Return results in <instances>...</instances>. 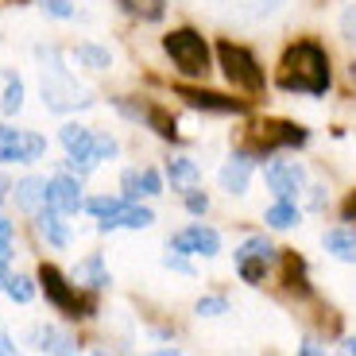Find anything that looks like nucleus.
<instances>
[{
  "mask_svg": "<svg viewBox=\"0 0 356 356\" xmlns=\"http://www.w3.org/2000/svg\"><path fill=\"white\" fill-rule=\"evenodd\" d=\"M330 54L321 51L318 43L302 39L283 51V63H279V89L286 93H310V97H321L330 89Z\"/></svg>",
  "mask_w": 356,
  "mask_h": 356,
  "instance_id": "obj_1",
  "label": "nucleus"
},
{
  "mask_svg": "<svg viewBox=\"0 0 356 356\" xmlns=\"http://www.w3.org/2000/svg\"><path fill=\"white\" fill-rule=\"evenodd\" d=\"M39 58H43V70H39V86H43V105L51 108V113H70V108H86L89 93L74 81L70 66H63V58L54 51H39Z\"/></svg>",
  "mask_w": 356,
  "mask_h": 356,
  "instance_id": "obj_2",
  "label": "nucleus"
},
{
  "mask_svg": "<svg viewBox=\"0 0 356 356\" xmlns=\"http://www.w3.org/2000/svg\"><path fill=\"white\" fill-rule=\"evenodd\" d=\"M39 286H43L47 302H51L58 314H66V318H93V310H97L93 294L78 291V283H70V279L51 264L39 267Z\"/></svg>",
  "mask_w": 356,
  "mask_h": 356,
  "instance_id": "obj_3",
  "label": "nucleus"
},
{
  "mask_svg": "<svg viewBox=\"0 0 356 356\" xmlns=\"http://www.w3.org/2000/svg\"><path fill=\"white\" fill-rule=\"evenodd\" d=\"M163 51L170 54V63L182 78H205L209 74V47L194 27H175L170 35H163Z\"/></svg>",
  "mask_w": 356,
  "mask_h": 356,
  "instance_id": "obj_4",
  "label": "nucleus"
},
{
  "mask_svg": "<svg viewBox=\"0 0 356 356\" xmlns=\"http://www.w3.org/2000/svg\"><path fill=\"white\" fill-rule=\"evenodd\" d=\"M306 143V128L291 124V120H256L244 136V147L252 159H267V155H275L279 147H298Z\"/></svg>",
  "mask_w": 356,
  "mask_h": 356,
  "instance_id": "obj_5",
  "label": "nucleus"
},
{
  "mask_svg": "<svg viewBox=\"0 0 356 356\" xmlns=\"http://www.w3.org/2000/svg\"><path fill=\"white\" fill-rule=\"evenodd\" d=\"M217 58H221L225 78H229L236 89H244V93H264L267 78H264L256 54H252L248 47L232 43V39H221V43H217Z\"/></svg>",
  "mask_w": 356,
  "mask_h": 356,
  "instance_id": "obj_6",
  "label": "nucleus"
},
{
  "mask_svg": "<svg viewBox=\"0 0 356 356\" xmlns=\"http://www.w3.org/2000/svg\"><path fill=\"white\" fill-rule=\"evenodd\" d=\"M47 155V140L27 128L0 124V163H35Z\"/></svg>",
  "mask_w": 356,
  "mask_h": 356,
  "instance_id": "obj_7",
  "label": "nucleus"
},
{
  "mask_svg": "<svg viewBox=\"0 0 356 356\" xmlns=\"http://www.w3.org/2000/svg\"><path fill=\"white\" fill-rule=\"evenodd\" d=\"M275 259V248H271V241L267 236H252V241H244L241 248H236V271H241L244 283L259 286L267 275V264Z\"/></svg>",
  "mask_w": 356,
  "mask_h": 356,
  "instance_id": "obj_8",
  "label": "nucleus"
},
{
  "mask_svg": "<svg viewBox=\"0 0 356 356\" xmlns=\"http://www.w3.org/2000/svg\"><path fill=\"white\" fill-rule=\"evenodd\" d=\"M264 178L267 186L275 190V197H298L306 186V167L294 159H271L264 167Z\"/></svg>",
  "mask_w": 356,
  "mask_h": 356,
  "instance_id": "obj_9",
  "label": "nucleus"
},
{
  "mask_svg": "<svg viewBox=\"0 0 356 356\" xmlns=\"http://www.w3.org/2000/svg\"><path fill=\"white\" fill-rule=\"evenodd\" d=\"M175 97H182L190 108H202V113H244L248 108V101L244 97H225V93H213V89H194V86H178Z\"/></svg>",
  "mask_w": 356,
  "mask_h": 356,
  "instance_id": "obj_10",
  "label": "nucleus"
},
{
  "mask_svg": "<svg viewBox=\"0 0 356 356\" xmlns=\"http://www.w3.org/2000/svg\"><path fill=\"white\" fill-rule=\"evenodd\" d=\"M47 205L51 209H58V213H78L81 205H86V197H81V178L74 175H54L47 178Z\"/></svg>",
  "mask_w": 356,
  "mask_h": 356,
  "instance_id": "obj_11",
  "label": "nucleus"
},
{
  "mask_svg": "<svg viewBox=\"0 0 356 356\" xmlns=\"http://www.w3.org/2000/svg\"><path fill=\"white\" fill-rule=\"evenodd\" d=\"M170 248L182 252V256H217L221 252V236L213 229H205V225H190V229L170 236Z\"/></svg>",
  "mask_w": 356,
  "mask_h": 356,
  "instance_id": "obj_12",
  "label": "nucleus"
},
{
  "mask_svg": "<svg viewBox=\"0 0 356 356\" xmlns=\"http://www.w3.org/2000/svg\"><path fill=\"white\" fill-rule=\"evenodd\" d=\"M120 190H124V197H132V202L155 197V194H163V178H159V170H152V167H132V170L120 175Z\"/></svg>",
  "mask_w": 356,
  "mask_h": 356,
  "instance_id": "obj_13",
  "label": "nucleus"
},
{
  "mask_svg": "<svg viewBox=\"0 0 356 356\" xmlns=\"http://www.w3.org/2000/svg\"><path fill=\"white\" fill-rule=\"evenodd\" d=\"M152 221H155L152 209L128 197V202L120 205V209H116V213L108 217V221H97V229H101V232H113V229H147Z\"/></svg>",
  "mask_w": 356,
  "mask_h": 356,
  "instance_id": "obj_14",
  "label": "nucleus"
},
{
  "mask_svg": "<svg viewBox=\"0 0 356 356\" xmlns=\"http://www.w3.org/2000/svg\"><path fill=\"white\" fill-rule=\"evenodd\" d=\"M252 155L248 152H236L229 163L221 167V190L225 194H244L248 190V178H252Z\"/></svg>",
  "mask_w": 356,
  "mask_h": 356,
  "instance_id": "obj_15",
  "label": "nucleus"
},
{
  "mask_svg": "<svg viewBox=\"0 0 356 356\" xmlns=\"http://www.w3.org/2000/svg\"><path fill=\"white\" fill-rule=\"evenodd\" d=\"M31 345L39 353H78V341L70 333H63L58 325H35L31 330Z\"/></svg>",
  "mask_w": 356,
  "mask_h": 356,
  "instance_id": "obj_16",
  "label": "nucleus"
},
{
  "mask_svg": "<svg viewBox=\"0 0 356 356\" xmlns=\"http://www.w3.org/2000/svg\"><path fill=\"white\" fill-rule=\"evenodd\" d=\"M16 205L24 209V213H39L47 205V178H39V175H27L24 182H16Z\"/></svg>",
  "mask_w": 356,
  "mask_h": 356,
  "instance_id": "obj_17",
  "label": "nucleus"
},
{
  "mask_svg": "<svg viewBox=\"0 0 356 356\" xmlns=\"http://www.w3.org/2000/svg\"><path fill=\"white\" fill-rule=\"evenodd\" d=\"M63 217H66V213H58V209H51V205H43V209L35 213L39 232H43L47 244H54V248H66V244H70V229H66Z\"/></svg>",
  "mask_w": 356,
  "mask_h": 356,
  "instance_id": "obj_18",
  "label": "nucleus"
},
{
  "mask_svg": "<svg viewBox=\"0 0 356 356\" xmlns=\"http://www.w3.org/2000/svg\"><path fill=\"white\" fill-rule=\"evenodd\" d=\"M167 178L175 190H190L197 186V178H202V170H197L194 159H186V155H175V159H167Z\"/></svg>",
  "mask_w": 356,
  "mask_h": 356,
  "instance_id": "obj_19",
  "label": "nucleus"
},
{
  "mask_svg": "<svg viewBox=\"0 0 356 356\" xmlns=\"http://www.w3.org/2000/svg\"><path fill=\"white\" fill-rule=\"evenodd\" d=\"M74 279L78 283H86L89 291H101V286H108V267H105V259L101 256H86L78 264V271H74Z\"/></svg>",
  "mask_w": 356,
  "mask_h": 356,
  "instance_id": "obj_20",
  "label": "nucleus"
},
{
  "mask_svg": "<svg viewBox=\"0 0 356 356\" xmlns=\"http://www.w3.org/2000/svg\"><path fill=\"white\" fill-rule=\"evenodd\" d=\"M283 283H286V291H294V294L310 291V279H306V259L302 256L283 252Z\"/></svg>",
  "mask_w": 356,
  "mask_h": 356,
  "instance_id": "obj_21",
  "label": "nucleus"
},
{
  "mask_svg": "<svg viewBox=\"0 0 356 356\" xmlns=\"http://www.w3.org/2000/svg\"><path fill=\"white\" fill-rule=\"evenodd\" d=\"M325 248H330L341 264H356V232L330 229V232H325Z\"/></svg>",
  "mask_w": 356,
  "mask_h": 356,
  "instance_id": "obj_22",
  "label": "nucleus"
},
{
  "mask_svg": "<svg viewBox=\"0 0 356 356\" xmlns=\"http://www.w3.org/2000/svg\"><path fill=\"white\" fill-rule=\"evenodd\" d=\"M298 217H302V213H298L294 197H279V202L267 209V225H271V229H294Z\"/></svg>",
  "mask_w": 356,
  "mask_h": 356,
  "instance_id": "obj_23",
  "label": "nucleus"
},
{
  "mask_svg": "<svg viewBox=\"0 0 356 356\" xmlns=\"http://www.w3.org/2000/svg\"><path fill=\"white\" fill-rule=\"evenodd\" d=\"M116 4H120V8L128 12V16L147 19V24L163 19V12H167V4H163V0H116Z\"/></svg>",
  "mask_w": 356,
  "mask_h": 356,
  "instance_id": "obj_24",
  "label": "nucleus"
},
{
  "mask_svg": "<svg viewBox=\"0 0 356 356\" xmlns=\"http://www.w3.org/2000/svg\"><path fill=\"white\" fill-rule=\"evenodd\" d=\"M74 58H78V63H86L89 70H108V66H113V54H108L105 47H97V43H78Z\"/></svg>",
  "mask_w": 356,
  "mask_h": 356,
  "instance_id": "obj_25",
  "label": "nucleus"
},
{
  "mask_svg": "<svg viewBox=\"0 0 356 356\" xmlns=\"http://www.w3.org/2000/svg\"><path fill=\"white\" fill-rule=\"evenodd\" d=\"M124 202H128L124 194H120V197H108V194H101V197H86V205H81V209H86V213H93L97 221H108V217H113V213H116V209H120Z\"/></svg>",
  "mask_w": 356,
  "mask_h": 356,
  "instance_id": "obj_26",
  "label": "nucleus"
},
{
  "mask_svg": "<svg viewBox=\"0 0 356 356\" xmlns=\"http://www.w3.org/2000/svg\"><path fill=\"white\" fill-rule=\"evenodd\" d=\"M4 294H8L12 302H31V298H35V283H31L27 275H8Z\"/></svg>",
  "mask_w": 356,
  "mask_h": 356,
  "instance_id": "obj_27",
  "label": "nucleus"
},
{
  "mask_svg": "<svg viewBox=\"0 0 356 356\" xmlns=\"http://www.w3.org/2000/svg\"><path fill=\"white\" fill-rule=\"evenodd\" d=\"M19 105H24V86H19V78H8L4 81V97H0V108L4 113H19Z\"/></svg>",
  "mask_w": 356,
  "mask_h": 356,
  "instance_id": "obj_28",
  "label": "nucleus"
},
{
  "mask_svg": "<svg viewBox=\"0 0 356 356\" xmlns=\"http://www.w3.org/2000/svg\"><path fill=\"white\" fill-rule=\"evenodd\" d=\"M116 152H120V143H116L108 132H97V143H93V155H97V163H101V159H116Z\"/></svg>",
  "mask_w": 356,
  "mask_h": 356,
  "instance_id": "obj_29",
  "label": "nucleus"
},
{
  "mask_svg": "<svg viewBox=\"0 0 356 356\" xmlns=\"http://www.w3.org/2000/svg\"><path fill=\"white\" fill-rule=\"evenodd\" d=\"M43 12L54 16V19H74L78 16V8H74L70 0H43Z\"/></svg>",
  "mask_w": 356,
  "mask_h": 356,
  "instance_id": "obj_30",
  "label": "nucleus"
},
{
  "mask_svg": "<svg viewBox=\"0 0 356 356\" xmlns=\"http://www.w3.org/2000/svg\"><path fill=\"white\" fill-rule=\"evenodd\" d=\"M182 194H186V209H190V213H197V217H202L205 209H209V197H205L202 190H194V186H190V190H182Z\"/></svg>",
  "mask_w": 356,
  "mask_h": 356,
  "instance_id": "obj_31",
  "label": "nucleus"
},
{
  "mask_svg": "<svg viewBox=\"0 0 356 356\" xmlns=\"http://www.w3.org/2000/svg\"><path fill=\"white\" fill-rule=\"evenodd\" d=\"M12 236H16V229H12L8 217H0V256L12 259Z\"/></svg>",
  "mask_w": 356,
  "mask_h": 356,
  "instance_id": "obj_32",
  "label": "nucleus"
},
{
  "mask_svg": "<svg viewBox=\"0 0 356 356\" xmlns=\"http://www.w3.org/2000/svg\"><path fill=\"white\" fill-rule=\"evenodd\" d=\"M225 310H229L225 298H202V302H197V314H202V318H217V314H225Z\"/></svg>",
  "mask_w": 356,
  "mask_h": 356,
  "instance_id": "obj_33",
  "label": "nucleus"
},
{
  "mask_svg": "<svg viewBox=\"0 0 356 356\" xmlns=\"http://www.w3.org/2000/svg\"><path fill=\"white\" fill-rule=\"evenodd\" d=\"M341 31H345L348 43H356V4H348L345 16H341Z\"/></svg>",
  "mask_w": 356,
  "mask_h": 356,
  "instance_id": "obj_34",
  "label": "nucleus"
},
{
  "mask_svg": "<svg viewBox=\"0 0 356 356\" xmlns=\"http://www.w3.org/2000/svg\"><path fill=\"white\" fill-rule=\"evenodd\" d=\"M163 264H167L170 271H182V275H190V264H186V259H182V252H178V256H167V259H163Z\"/></svg>",
  "mask_w": 356,
  "mask_h": 356,
  "instance_id": "obj_35",
  "label": "nucleus"
},
{
  "mask_svg": "<svg viewBox=\"0 0 356 356\" xmlns=\"http://www.w3.org/2000/svg\"><path fill=\"white\" fill-rule=\"evenodd\" d=\"M341 217H345V221H356V194L345 197V205H341Z\"/></svg>",
  "mask_w": 356,
  "mask_h": 356,
  "instance_id": "obj_36",
  "label": "nucleus"
},
{
  "mask_svg": "<svg viewBox=\"0 0 356 356\" xmlns=\"http://www.w3.org/2000/svg\"><path fill=\"white\" fill-rule=\"evenodd\" d=\"M325 205V194H321V186H310V209H321Z\"/></svg>",
  "mask_w": 356,
  "mask_h": 356,
  "instance_id": "obj_37",
  "label": "nucleus"
},
{
  "mask_svg": "<svg viewBox=\"0 0 356 356\" xmlns=\"http://www.w3.org/2000/svg\"><path fill=\"white\" fill-rule=\"evenodd\" d=\"M8 275H12V271H8V259L0 256V291H4V283H8Z\"/></svg>",
  "mask_w": 356,
  "mask_h": 356,
  "instance_id": "obj_38",
  "label": "nucleus"
},
{
  "mask_svg": "<svg viewBox=\"0 0 356 356\" xmlns=\"http://www.w3.org/2000/svg\"><path fill=\"white\" fill-rule=\"evenodd\" d=\"M0 353H16V345H12L8 333H0Z\"/></svg>",
  "mask_w": 356,
  "mask_h": 356,
  "instance_id": "obj_39",
  "label": "nucleus"
},
{
  "mask_svg": "<svg viewBox=\"0 0 356 356\" xmlns=\"http://www.w3.org/2000/svg\"><path fill=\"white\" fill-rule=\"evenodd\" d=\"M8 190H12V182L4 175H0V202H4V197H8Z\"/></svg>",
  "mask_w": 356,
  "mask_h": 356,
  "instance_id": "obj_40",
  "label": "nucleus"
},
{
  "mask_svg": "<svg viewBox=\"0 0 356 356\" xmlns=\"http://www.w3.org/2000/svg\"><path fill=\"white\" fill-rule=\"evenodd\" d=\"M302 353H306V356H314V353H321V345H318V341H306Z\"/></svg>",
  "mask_w": 356,
  "mask_h": 356,
  "instance_id": "obj_41",
  "label": "nucleus"
},
{
  "mask_svg": "<svg viewBox=\"0 0 356 356\" xmlns=\"http://www.w3.org/2000/svg\"><path fill=\"white\" fill-rule=\"evenodd\" d=\"M341 348H345V353H353V356H356V337H348V341H345V345H341Z\"/></svg>",
  "mask_w": 356,
  "mask_h": 356,
  "instance_id": "obj_42",
  "label": "nucleus"
},
{
  "mask_svg": "<svg viewBox=\"0 0 356 356\" xmlns=\"http://www.w3.org/2000/svg\"><path fill=\"white\" fill-rule=\"evenodd\" d=\"M353 81H356V66H353Z\"/></svg>",
  "mask_w": 356,
  "mask_h": 356,
  "instance_id": "obj_43",
  "label": "nucleus"
}]
</instances>
